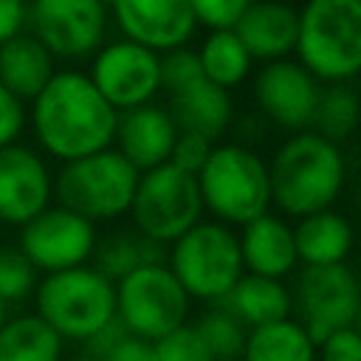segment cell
<instances>
[{"instance_id": "9", "label": "cell", "mask_w": 361, "mask_h": 361, "mask_svg": "<svg viewBox=\"0 0 361 361\" xmlns=\"http://www.w3.org/2000/svg\"><path fill=\"white\" fill-rule=\"evenodd\" d=\"M189 302L166 262L144 265L116 282V319L144 341H158L186 324Z\"/></svg>"}, {"instance_id": "41", "label": "cell", "mask_w": 361, "mask_h": 361, "mask_svg": "<svg viewBox=\"0 0 361 361\" xmlns=\"http://www.w3.org/2000/svg\"><path fill=\"white\" fill-rule=\"evenodd\" d=\"M102 3H107V6H110V0H102Z\"/></svg>"}, {"instance_id": "16", "label": "cell", "mask_w": 361, "mask_h": 361, "mask_svg": "<svg viewBox=\"0 0 361 361\" xmlns=\"http://www.w3.org/2000/svg\"><path fill=\"white\" fill-rule=\"evenodd\" d=\"M54 203V175L45 158L25 147H0V223L25 226Z\"/></svg>"}, {"instance_id": "19", "label": "cell", "mask_w": 361, "mask_h": 361, "mask_svg": "<svg viewBox=\"0 0 361 361\" xmlns=\"http://www.w3.org/2000/svg\"><path fill=\"white\" fill-rule=\"evenodd\" d=\"M237 243L245 274L285 279L299 265L293 245V226L274 212H265L251 223H245L237 234Z\"/></svg>"}, {"instance_id": "28", "label": "cell", "mask_w": 361, "mask_h": 361, "mask_svg": "<svg viewBox=\"0 0 361 361\" xmlns=\"http://www.w3.org/2000/svg\"><path fill=\"white\" fill-rule=\"evenodd\" d=\"M355 124H358V96H355L353 82L322 85L310 130L322 135L324 141L341 147L344 141L353 138Z\"/></svg>"}, {"instance_id": "13", "label": "cell", "mask_w": 361, "mask_h": 361, "mask_svg": "<svg viewBox=\"0 0 361 361\" xmlns=\"http://www.w3.org/2000/svg\"><path fill=\"white\" fill-rule=\"evenodd\" d=\"M87 79L116 113L149 104L161 93L158 54L124 37L110 39L90 56Z\"/></svg>"}, {"instance_id": "10", "label": "cell", "mask_w": 361, "mask_h": 361, "mask_svg": "<svg viewBox=\"0 0 361 361\" xmlns=\"http://www.w3.org/2000/svg\"><path fill=\"white\" fill-rule=\"evenodd\" d=\"M110 8L102 0H28L25 31L59 62L90 59L107 42Z\"/></svg>"}, {"instance_id": "11", "label": "cell", "mask_w": 361, "mask_h": 361, "mask_svg": "<svg viewBox=\"0 0 361 361\" xmlns=\"http://www.w3.org/2000/svg\"><path fill=\"white\" fill-rule=\"evenodd\" d=\"M299 324L310 341L319 344L330 333L355 327L361 310V290L355 271L347 262L338 265H302L290 290Z\"/></svg>"}, {"instance_id": "32", "label": "cell", "mask_w": 361, "mask_h": 361, "mask_svg": "<svg viewBox=\"0 0 361 361\" xmlns=\"http://www.w3.org/2000/svg\"><path fill=\"white\" fill-rule=\"evenodd\" d=\"M158 76H161V90L169 96L175 93L178 87L200 79V62H197V54L195 48H175V51H166V54H158Z\"/></svg>"}, {"instance_id": "27", "label": "cell", "mask_w": 361, "mask_h": 361, "mask_svg": "<svg viewBox=\"0 0 361 361\" xmlns=\"http://www.w3.org/2000/svg\"><path fill=\"white\" fill-rule=\"evenodd\" d=\"M0 361H62V338L37 313L6 319L0 327Z\"/></svg>"}, {"instance_id": "39", "label": "cell", "mask_w": 361, "mask_h": 361, "mask_svg": "<svg viewBox=\"0 0 361 361\" xmlns=\"http://www.w3.org/2000/svg\"><path fill=\"white\" fill-rule=\"evenodd\" d=\"M68 361H99V358H93V355L85 353V355H73V358H68Z\"/></svg>"}, {"instance_id": "22", "label": "cell", "mask_w": 361, "mask_h": 361, "mask_svg": "<svg viewBox=\"0 0 361 361\" xmlns=\"http://www.w3.org/2000/svg\"><path fill=\"white\" fill-rule=\"evenodd\" d=\"M293 245L302 265L347 262L353 251V223L336 209L299 217L293 226Z\"/></svg>"}, {"instance_id": "26", "label": "cell", "mask_w": 361, "mask_h": 361, "mask_svg": "<svg viewBox=\"0 0 361 361\" xmlns=\"http://www.w3.org/2000/svg\"><path fill=\"white\" fill-rule=\"evenodd\" d=\"M240 361H316V344L296 319L248 330Z\"/></svg>"}, {"instance_id": "35", "label": "cell", "mask_w": 361, "mask_h": 361, "mask_svg": "<svg viewBox=\"0 0 361 361\" xmlns=\"http://www.w3.org/2000/svg\"><path fill=\"white\" fill-rule=\"evenodd\" d=\"M316 361H361V336L355 327L330 333L316 344Z\"/></svg>"}, {"instance_id": "12", "label": "cell", "mask_w": 361, "mask_h": 361, "mask_svg": "<svg viewBox=\"0 0 361 361\" xmlns=\"http://www.w3.org/2000/svg\"><path fill=\"white\" fill-rule=\"evenodd\" d=\"M96 240L99 231L90 220L51 203L25 226H20L17 248L34 265L37 274H56L87 265Z\"/></svg>"}, {"instance_id": "42", "label": "cell", "mask_w": 361, "mask_h": 361, "mask_svg": "<svg viewBox=\"0 0 361 361\" xmlns=\"http://www.w3.org/2000/svg\"><path fill=\"white\" fill-rule=\"evenodd\" d=\"M282 3H290V0H282Z\"/></svg>"}, {"instance_id": "17", "label": "cell", "mask_w": 361, "mask_h": 361, "mask_svg": "<svg viewBox=\"0 0 361 361\" xmlns=\"http://www.w3.org/2000/svg\"><path fill=\"white\" fill-rule=\"evenodd\" d=\"M175 138H178V127L169 110L158 102H149V104L118 113L113 149L135 172H147L169 161Z\"/></svg>"}, {"instance_id": "20", "label": "cell", "mask_w": 361, "mask_h": 361, "mask_svg": "<svg viewBox=\"0 0 361 361\" xmlns=\"http://www.w3.org/2000/svg\"><path fill=\"white\" fill-rule=\"evenodd\" d=\"M164 107L169 110L178 133H192L212 144H217L231 130L234 121L231 93L212 85L203 76L169 93V102Z\"/></svg>"}, {"instance_id": "1", "label": "cell", "mask_w": 361, "mask_h": 361, "mask_svg": "<svg viewBox=\"0 0 361 361\" xmlns=\"http://www.w3.org/2000/svg\"><path fill=\"white\" fill-rule=\"evenodd\" d=\"M116 118L118 113L79 68L56 71L28 110L37 147L59 164L113 147Z\"/></svg>"}, {"instance_id": "33", "label": "cell", "mask_w": 361, "mask_h": 361, "mask_svg": "<svg viewBox=\"0 0 361 361\" xmlns=\"http://www.w3.org/2000/svg\"><path fill=\"white\" fill-rule=\"evenodd\" d=\"M251 0H189V8L195 14V23L206 31H223L234 28L240 14L248 8Z\"/></svg>"}, {"instance_id": "30", "label": "cell", "mask_w": 361, "mask_h": 361, "mask_svg": "<svg viewBox=\"0 0 361 361\" xmlns=\"http://www.w3.org/2000/svg\"><path fill=\"white\" fill-rule=\"evenodd\" d=\"M39 274L17 245H0V302L14 305L34 296Z\"/></svg>"}, {"instance_id": "25", "label": "cell", "mask_w": 361, "mask_h": 361, "mask_svg": "<svg viewBox=\"0 0 361 361\" xmlns=\"http://www.w3.org/2000/svg\"><path fill=\"white\" fill-rule=\"evenodd\" d=\"M195 54H197L203 79H209L223 90L240 87L254 73V59L248 56V51L243 48V42L231 28L209 31L203 42L195 48Z\"/></svg>"}, {"instance_id": "8", "label": "cell", "mask_w": 361, "mask_h": 361, "mask_svg": "<svg viewBox=\"0 0 361 361\" xmlns=\"http://www.w3.org/2000/svg\"><path fill=\"white\" fill-rule=\"evenodd\" d=\"M127 214L138 234L158 245H172L180 234L203 220L197 175L178 169L169 161L155 169L138 172L135 195Z\"/></svg>"}, {"instance_id": "38", "label": "cell", "mask_w": 361, "mask_h": 361, "mask_svg": "<svg viewBox=\"0 0 361 361\" xmlns=\"http://www.w3.org/2000/svg\"><path fill=\"white\" fill-rule=\"evenodd\" d=\"M25 3L28 0H0V45L25 31Z\"/></svg>"}, {"instance_id": "4", "label": "cell", "mask_w": 361, "mask_h": 361, "mask_svg": "<svg viewBox=\"0 0 361 361\" xmlns=\"http://www.w3.org/2000/svg\"><path fill=\"white\" fill-rule=\"evenodd\" d=\"M197 189L217 223L243 228L271 206L268 161L243 141H217L197 172Z\"/></svg>"}, {"instance_id": "29", "label": "cell", "mask_w": 361, "mask_h": 361, "mask_svg": "<svg viewBox=\"0 0 361 361\" xmlns=\"http://www.w3.org/2000/svg\"><path fill=\"white\" fill-rule=\"evenodd\" d=\"M197 330V336L203 338L212 361H240L243 350H245V336L248 330L240 324V319L226 310L220 302L209 305L197 322L192 324Z\"/></svg>"}, {"instance_id": "40", "label": "cell", "mask_w": 361, "mask_h": 361, "mask_svg": "<svg viewBox=\"0 0 361 361\" xmlns=\"http://www.w3.org/2000/svg\"><path fill=\"white\" fill-rule=\"evenodd\" d=\"M6 319H8V313H6V305H3V302H0V327H3V324H6Z\"/></svg>"}, {"instance_id": "2", "label": "cell", "mask_w": 361, "mask_h": 361, "mask_svg": "<svg viewBox=\"0 0 361 361\" xmlns=\"http://www.w3.org/2000/svg\"><path fill=\"white\" fill-rule=\"evenodd\" d=\"M347 183L344 149L313 130L288 135L268 161L271 203L288 217H307L341 197Z\"/></svg>"}, {"instance_id": "37", "label": "cell", "mask_w": 361, "mask_h": 361, "mask_svg": "<svg viewBox=\"0 0 361 361\" xmlns=\"http://www.w3.org/2000/svg\"><path fill=\"white\" fill-rule=\"evenodd\" d=\"M99 361H152V341H144L124 330Z\"/></svg>"}, {"instance_id": "5", "label": "cell", "mask_w": 361, "mask_h": 361, "mask_svg": "<svg viewBox=\"0 0 361 361\" xmlns=\"http://www.w3.org/2000/svg\"><path fill=\"white\" fill-rule=\"evenodd\" d=\"M34 313L65 341H90L116 319V285L93 265L45 274L34 290Z\"/></svg>"}, {"instance_id": "15", "label": "cell", "mask_w": 361, "mask_h": 361, "mask_svg": "<svg viewBox=\"0 0 361 361\" xmlns=\"http://www.w3.org/2000/svg\"><path fill=\"white\" fill-rule=\"evenodd\" d=\"M107 8L124 39L152 54L183 48L197 31L189 0H110Z\"/></svg>"}, {"instance_id": "7", "label": "cell", "mask_w": 361, "mask_h": 361, "mask_svg": "<svg viewBox=\"0 0 361 361\" xmlns=\"http://www.w3.org/2000/svg\"><path fill=\"white\" fill-rule=\"evenodd\" d=\"M135 183L138 172L113 147H107L62 164L54 175V200L93 226L110 223L130 212Z\"/></svg>"}, {"instance_id": "3", "label": "cell", "mask_w": 361, "mask_h": 361, "mask_svg": "<svg viewBox=\"0 0 361 361\" xmlns=\"http://www.w3.org/2000/svg\"><path fill=\"white\" fill-rule=\"evenodd\" d=\"M296 62L319 85L353 82L361 68V0H302Z\"/></svg>"}, {"instance_id": "31", "label": "cell", "mask_w": 361, "mask_h": 361, "mask_svg": "<svg viewBox=\"0 0 361 361\" xmlns=\"http://www.w3.org/2000/svg\"><path fill=\"white\" fill-rule=\"evenodd\" d=\"M152 361H212L203 338L192 324H180L178 330L152 341Z\"/></svg>"}, {"instance_id": "21", "label": "cell", "mask_w": 361, "mask_h": 361, "mask_svg": "<svg viewBox=\"0 0 361 361\" xmlns=\"http://www.w3.org/2000/svg\"><path fill=\"white\" fill-rule=\"evenodd\" d=\"M56 71L59 68L51 51L28 31L0 45V85L23 104H31Z\"/></svg>"}, {"instance_id": "18", "label": "cell", "mask_w": 361, "mask_h": 361, "mask_svg": "<svg viewBox=\"0 0 361 361\" xmlns=\"http://www.w3.org/2000/svg\"><path fill=\"white\" fill-rule=\"evenodd\" d=\"M296 28L299 14L293 3L282 0H251L248 8L234 23V34L257 62H276L288 59L296 48Z\"/></svg>"}, {"instance_id": "23", "label": "cell", "mask_w": 361, "mask_h": 361, "mask_svg": "<svg viewBox=\"0 0 361 361\" xmlns=\"http://www.w3.org/2000/svg\"><path fill=\"white\" fill-rule=\"evenodd\" d=\"M220 305L231 310L245 330L290 319L293 313V296L285 279H268L254 274H243Z\"/></svg>"}, {"instance_id": "36", "label": "cell", "mask_w": 361, "mask_h": 361, "mask_svg": "<svg viewBox=\"0 0 361 361\" xmlns=\"http://www.w3.org/2000/svg\"><path fill=\"white\" fill-rule=\"evenodd\" d=\"M25 124H28L25 104L0 85V147L17 144L23 130H25Z\"/></svg>"}, {"instance_id": "6", "label": "cell", "mask_w": 361, "mask_h": 361, "mask_svg": "<svg viewBox=\"0 0 361 361\" xmlns=\"http://www.w3.org/2000/svg\"><path fill=\"white\" fill-rule=\"evenodd\" d=\"M166 268L180 282L189 299H200L209 305L223 302L245 274L237 231L217 220L195 223L169 245Z\"/></svg>"}, {"instance_id": "24", "label": "cell", "mask_w": 361, "mask_h": 361, "mask_svg": "<svg viewBox=\"0 0 361 361\" xmlns=\"http://www.w3.org/2000/svg\"><path fill=\"white\" fill-rule=\"evenodd\" d=\"M90 259H93V268L116 285L118 279L130 276L133 271H138L144 265L164 262L166 251H164V245L147 240L135 228H118V231L104 234V237L96 240V248H93Z\"/></svg>"}, {"instance_id": "34", "label": "cell", "mask_w": 361, "mask_h": 361, "mask_svg": "<svg viewBox=\"0 0 361 361\" xmlns=\"http://www.w3.org/2000/svg\"><path fill=\"white\" fill-rule=\"evenodd\" d=\"M212 141L200 138V135H192V133H178L175 138V147H172V155H169V164H175L178 169L183 172H192L197 175L200 166L206 164L209 152H212Z\"/></svg>"}, {"instance_id": "14", "label": "cell", "mask_w": 361, "mask_h": 361, "mask_svg": "<svg viewBox=\"0 0 361 361\" xmlns=\"http://www.w3.org/2000/svg\"><path fill=\"white\" fill-rule=\"evenodd\" d=\"M319 93L322 85L293 56L265 62L251 73V96L257 110L265 116V121L290 135L310 130Z\"/></svg>"}]
</instances>
